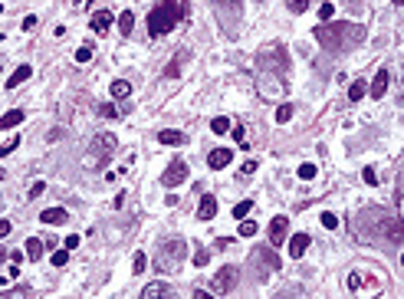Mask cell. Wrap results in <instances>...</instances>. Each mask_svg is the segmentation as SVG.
<instances>
[{"mask_svg": "<svg viewBox=\"0 0 404 299\" xmlns=\"http://www.w3.org/2000/svg\"><path fill=\"white\" fill-rule=\"evenodd\" d=\"M237 266H224V270H217V276H214V293H230V289L237 286Z\"/></svg>", "mask_w": 404, "mask_h": 299, "instance_id": "obj_5", "label": "cell"}, {"mask_svg": "<svg viewBox=\"0 0 404 299\" xmlns=\"http://www.w3.org/2000/svg\"><path fill=\"white\" fill-rule=\"evenodd\" d=\"M289 119H293V105H279V109H276V122L283 125V122H289Z\"/></svg>", "mask_w": 404, "mask_h": 299, "instance_id": "obj_28", "label": "cell"}, {"mask_svg": "<svg viewBox=\"0 0 404 299\" xmlns=\"http://www.w3.org/2000/svg\"><path fill=\"white\" fill-rule=\"evenodd\" d=\"M184 181H187V165L184 161H175V165L164 168V174H161L164 188H177V184H184Z\"/></svg>", "mask_w": 404, "mask_h": 299, "instance_id": "obj_4", "label": "cell"}, {"mask_svg": "<svg viewBox=\"0 0 404 299\" xmlns=\"http://www.w3.org/2000/svg\"><path fill=\"white\" fill-rule=\"evenodd\" d=\"M79 247V233H69V237H66V250H76Z\"/></svg>", "mask_w": 404, "mask_h": 299, "instance_id": "obj_36", "label": "cell"}, {"mask_svg": "<svg viewBox=\"0 0 404 299\" xmlns=\"http://www.w3.org/2000/svg\"><path fill=\"white\" fill-rule=\"evenodd\" d=\"M184 253H187V240L184 237H175V240H164L161 250L154 253L152 266L154 273H177L181 263H184Z\"/></svg>", "mask_w": 404, "mask_h": 299, "instance_id": "obj_2", "label": "cell"}, {"mask_svg": "<svg viewBox=\"0 0 404 299\" xmlns=\"http://www.w3.org/2000/svg\"><path fill=\"white\" fill-rule=\"evenodd\" d=\"M365 92H368V86L358 79V82H352V86H349V99L352 102H361V99H365Z\"/></svg>", "mask_w": 404, "mask_h": 299, "instance_id": "obj_20", "label": "cell"}, {"mask_svg": "<svg viewBox=\"0 0 404 299\" xmlns=\"http://www.w3.org/2000/svg\"><path fill=\"white\" fill-rule=\"evenodd\" d=\"M23 250H26V256H30V260H40V256H43V240H36V237H30Z\"/></svg>", "mask_w": 404, "mask_h": 299, "instance_id": "obj_18", "label": "cell"}, {"mask_svg": "<svg viewBox=\"0 0 404 299\" xmlns=\"http://www.w3.org/2000/svg\"><path fill=\"white\" fill-rule=\"evenodd\" d=\"M286 7H289L293 13H303L309 7V0H286Z\"/></svg>", "mask_w": 404, "mask_h": 299, "instance_id": "obj_31", "label": "cell"}, {"mask_svg": "<svg viewBox=\"0 0 404 299\" xmlns=\"http://www.w3.org/2000/svg\"><path fill=\"white\" fill-rule=\"evenodd\" d=\"M256 221H240V237H256Z\"/></svg>", "mask_w": 404, "mask_h": 299, "instance_id": "obj_23", "label": "cell"}, {"mask_svg": "<svg viewBox=\"0 0 404 299\" xmlns=\"http://www.w3.org/2000/svg\"><path fill=\"white\" fill-rule=\"evenodd\" d=\"M158 142H161V145H184L187 135L184 132H175V128H164V132H158Z\"/></svg>", "mask_w": 404, "mask_h": 299, "instance_id": "obj_15", "label": "cell"}, {"mask_svg": "<svg viewBox=\"0 0 404 299\" xmlns=\"http://www.w3.org/2000/svg\"><path fill=\"white\" fill-rule=\"evenodd\" d=\"M89 59H92V50H89V46H79L76 50V63H89Z\"/></svg>", "mask_w": 404, "mask_h": 299, "instance_id": "obj_32", "label": "cell"}, {"mask_svg": "<svg viewBox=\"0 0 404 299\" xmlns=\"http://www.w3.org/2000/svg\"><path fill=\"white\" fill-rule=\"evenodd\" d=\"M17 148H20V135H17V138H10L7 145H0V158H7L10 151H17Z\"/></svg>", "mask_w": 404, "mask_h": 299, "instance_id": "obj_26", "label": "cell"}, {"mask_svg": "<svg viewBox=\"0 0 404 299\" xmlns=\"http://www.w3.org/2000/svg\"><path fill=\"white\" fill-rule=\"evenodd\" d=\"M394 3H398V7H404V0H394Z\"/></svg>", "mask_w": 404, "mask_h": 299, "instance_id": "obj_46", "label": "cell"}, {"mask_svg": "<svg viewBox=\"0 0 404 299\" xmlns=\"http://www.w3.org/2000/svg\"><path fill=\"white\" fill-rule=\"evenodd\" d=\"M332 13H335V7H332V3H322V7H319V17H322V20H328Z\"/></svg>", "mask_w": 404, "mask_h": 299, "instance_id": "obj_35", "label": "cell"}, {"mask_svg": "<svg viewBox=\"0 0 404 299\" xmlns=\"http://www.w3.org/2000/svg\"><path fill=\"white\" fill-rule=\"evenodd\" d=\"M115 145H119V138L112 132H102V135H96L92 138V145H89V151H92V158H89V165L92 161H105V158L115 151Z\"/></svg>", "mask_w": 404, "mask_h": 299, "instance_id": "obj_3", "label": "cell"}, {"mask_svg": "<svg viewBox=\"0 0 404 299\" xmlns=\"http://www.w3.org/2000/svg\"><path fill=\"white\" fill-rule=\"evenodd\" d=\"M207 263H210V253L204 250V247H201V250L194 253V266H207Z\"/></svg>", "mask_w": 404, "mask_h": 299, "instance_id": "obj_30", "label": "cell"}, {"mask_svg": "<svg viewBox=\"0 0 404 299\" xmlns=\"http://www.w3.org/2000/svg\"><path fill=\"white\" fill-rule=\"evenodd\" d=\"M168 293H171L168 283H148V286L142 289V299H164Z\"/></svg>", "mask_w": 404, "mask_h": 299, "instance_id": "obj_12", "label": "cell"}, {"mask_svg": "<svg viewBox=\"0 0 404 299\" xmlns=\"http://www.w3.org/2000/svg\"><path fill=\"white\" fill-rule=\"evenodd\" d=\"M7 256H10V253H7V250H0V263H3V260H7Z\"/></svg>", "mask_w": 404, "mask_h": 299, "instance_id": "obj_45", "label": "cell"}, {"mask_svg": "<svg viewBox=\"0 0 404 299\" xmlns=\"http://www.w3.org/2000/svg\"><path fill=\"white\" fill-rule=\"evenodd\" d=\"M266 233H270V247H279L286 240V233H289V221H286V217H273Z\"/></svg>", "mask_w": 404, "mask_h": 299, "instance_id": "obj_6", "label": "cell"}, {"mask_svg": "<svg viewBox=\"0 0 404 299\" xmlns=\"http://www.w3.org/2000/svg\"><path fill=\"white\" fill-rule=\"evenodd\" d=\"M50 260H53V266H66V263H69V250H66V247H63V250H53Z\"/></svg>", "mask_w": 404, "mask_h": 299, "instance_id": "obj_24", "label": "cell"}, {"mask_svg": "<svg viewBox=\"0 0 404 299\" xmlns=\"http://www.w3.org/2000/svg\"><path fill=\"white\" fill-rule=\"evenodd\" d=\"M388 82H391L388 69H378V73H375V82H372V99H384V92H388Z\"/></svg>", "mask_w": 404, "mask_h": 299, "instance_id": "obj_10", "label": "cell"}, {"mask_svg": "<svg viewBox=\"0 0 404 299\" xmlns=\"http://www.w3.org/2000/svg\"><path fill=\"white\" fill-rule=\"evenodd\" d=\"M30 76H33V69H30V66H20V69H17V73H13L10 79H7V89H17L20 82H26Z\"/></svg>", "mask_w": 404, "mask_h": 299, "instance_id": "obj_17", "label": "cell"}, {"mask_svg": "<svg viewBox=\"0 0 404 299\" xmlns=\"http://www.w3.org/2000/svg\"><path fill=\"white\" fill-rule=\"evenodd\" d=\"M299 177H303V181H312V177H316V165H303L299 168Z\"/></svg>", "mask_w": 404, "mask_h": 299, "instance_id": "obj_33", "label": "cell"}, {"mask_svg": "<svg viewBox=\"0 0 404 299\" xmlns=\"http://www.w3.org/2000/svg\"><path fill=\"white\" fill-rule=\"evenodd\" d=\"M20 122H23V109H10L7 115H0V128H3V132H10V128H17Z\"/></svg>", "mask_w": 404, "mask_h": 299, "instance_id": "obj_14", "label": "cell"}, {"mask_svg": "<svg viewBox=\"0 0 404 299\" xmlns=\"http://www.w3.org/2000/svg\"><path fill=\"white\" fill-rule=\"evenodd\" d=\"M7 233H10V221H0V240H3Z\"/></svg>", "mask_w": 404, "mask_h": 299, "instance_id": "obj_43", "label": "cell"}, {"mask_svg": "<svg viewBox=\"0 0 404 299\" xmlns=\"http://www.w3.org/2000/svg\"><path fill=\"white\" fill-rule=\"evenodd\" d=\"M0 10H3V3H0Z\"/></svg>", "mask_w": 404, "mask_h": 299, "instance_id": "obj_48", "label": "cell"}, {"mask_svg": "<svg viewBox=\"0 0 404 299\" xmlns=\"http://www.w3.org/2000/svg\"><path fill=\"white\" fill-rule=\"evenodd\" d=\"M217 217V198L214 194H204L201 198V207H197V221H214Z\"/></svg>", "mask_w": 404, "mask_h": 299, "instance_id": "obj_8", "label": "cell"}, {"mask_svg": "<svg viewBox=\"0 0 404 299\" xmlns=\"http://www.w3.org/2000/svg\"><path fill=\"white\" fill-rule=\"evenodd\" d=\"M131 26H135V17L125 10V13L119 17V30H122V36H128V33H131Z\"/></svg>", "mask_w": 404, "mask_h": 299, "instance_id": "obj_21", "label": "cell"}, {"mask_svg": "<svg viewBox=\"0 0 404 299\" xmlns=\"http://www.w3.org/2000/svg\"><path fill=\"white\" fill-rule=\"evenodd\" d=\"M99 115H102V119H115V115H119V109H115L112 102H102V105H99Z\"/></svg>", "mask_w": 404, "mask_h": 299, "instance_id": "obj_27", "label": "cell"}, {"mask_svg": "<svg viewBox=\"0 0 404 299\" xmlns=\"http://www.w3.org/2000/svg\"><path fill=\"white\" fill-rule=\"evenodd\" d=\"M361 286V276H358V273H352V276H349V289H358Z\"/></svg>", "mask_w": 404, "mask_h": 299, "instance_id": "obj_40", "label": "cell"}, {"mask_svg": "<svg viewBox=\"0 0 404 299\" xmlns=\"http://www.w3.org/2000/svg\"><path fill=\"white\" fill-rule=\"evenodd\" d=\"M194 299H214L210 293H204V289H194Z\"/></svg>", "mask_w": 404, "mask_h": 299, "instance_id": "obj_44", "label": "cell"}, {"mask_svg": "<svg viewBox=\"0 0 404 299\" xmlns=\"http://www.w3.org/2000/svg\"><path fill=\"white\" fill-rule=\"evenodd\" d=\"M230 132H233V138H237V142L243 145V125H233V128H230Z\"/></svg>", "mask_w": 404, "mask_h": 299, "instance_id": "obj_41", "label": "cell"}, {"mask_svg": "<svg viewBox=\"0 0 404 299\" xmlns=\"http://www.w3.org/2000/svg\"><path fill=\"white\" fill-rule=\"evenodd\" d=\"M36 20H40V17H33V13H30V17H23V30H33Z\"/></svg>", "mask_w": 404, "mask_h": 299, "instance_id": "obj_38", "label": "cell"}, {"mask_svg": "<svg viewBox=\"0 0 404 299\" xmlns=\"http://www.w3.org/2000/svg\"><path fill=\"white\" fill-rule=\"evenodd\" d=\"M112 20H115V17H112L109 10H96V13H92V20H89V30L102 36V33H105V30L112 26Z\"/></svg>", "mask_w": 404, "mask_h": 299, "instance_id": "obj_7", "label": "cell"}, {"mask_svg": "<svg viewBox=\"0 0 404 299\" xmlns=\"http://www.w3.org/2000/svg\"><path fill=\"white\" fill-rule=\"evenodd\" d=\"M361 177H365V184H378V174H375V168H365V171H361Z\"/></svg>", "mask_w": 404, "mask_h": 299, "instance_id": "obj_34", "label": "cell"}, {"mask_svg": "<svg viewBox=\"0 0 404 299\" xmlns=\"http://www.w3.org/2000/svg\"><path fill=\"white\" fill-rule=\"evenodd\" d=\"M253 211V200H240V204H237V207H233V217H237V221H247V214Z\"/></svg>", "mask_w": 404, "mask_h": 299, "instance_id": "obj_22", "label": "cell"}, {"mask_svg": "<svg viewBox=\"0 0 404 299\" xmlns=\"http://www.w3.org/2000/svg\"><path fill=\"white\" fill-rule=\"evenodd\" d=\"M306 247H309V233H293L289 237V256L299 260V256L306 253Z\"/></svg>", "mask_w": 404, "mask_h": 299, "instance_id": "obj_11", "label": "cell"}, {"mask_svg": "<svg viewBox=\"0 0 404 299\" xmlns=\"http://www.w3.org/2000/svg\"><path fill=\"white\" fill-rule=\"evenodd\" d=\"M401 266H404V253H401Z\"/></svg>", "mask_w": 404, "mask_h": 299, "instance_id": "obj_47", "label": "cell"}, {"mask_svg": "<svg viewBox=\"0 0 404 299\" xmlns=\"http://www.w3.org/2000/svg\"><path fill=\"white\" fill-rule=\"evenodd\" d=\"M230 158H233V151H230V148H214V151L207 155V165L214 168V171H220V168L230 165Z\"/></svg>", "mask_w": 404, "mask_h": 299, "instance_id": "obj_9", "label": "cell"}, {"mask_svg": "<svg viewBox=\"0 0 404 299\" xmlns=\"http://www.w3.org/2000/svg\"><path fill=\"white\" fill-rule=\"evenodd\" d=\"M109 92H112V99H128L131 96V82L128 79H115V82L109 86Z\"/></svg>", "mask_w": 404, "mask_h": 299, "instance_id": "obj_16", "label": "cell"}, {"mask_svg": "<svg viewBox=\"0 0 404 299\" xmlns=\"http://www.w3.org/2000/svg\"><path fill=\"white\" fill-rule=\"evenodd\" d=\"M40 221H43V224H66V221H69V214H66L63 207H46V211L40 214Z\"/></svg>", "mask_w": 404, "mask_h": 299, "instance_id": "obj_13", "label": "cell"}, {"mask_svg": "<svg viewBox=\"0 0 404 299\" xmlns=\"http://www.w3.org/2000/svg\"><path fill=\"white\" fill-rule=\"evenodd\" d=\"M233 128V122H230L227 115H217L214 122H210V132H217V135H224V132H230Z\"/></svg>", "mask_w": 404, "mask_h": 299, "instance_id": "obj_19", "label": "cell"}, {"mask_svg": "<svg viewBox=\"0 0 404 299\" xmlns=\"http://www.w3.org/2000/svg\"><path fill=\"white\" fill-rule=\"evenodd\" d=\"M177 69H181V59H175V63L168 66V73H164V76H171V79H175V76H177Z\"/></svg>", "mask_w": 404, "mask_h": 299, "instance_id": "obj_39", "label": "cell"}, {"mask_svg": "<svg viewBox=\"0 0 404 299\" xmlns=\"http://www.w3.org/2000/svg\"><path fill=\"white\" fill-rule=\"evenodd\" d=\"M253 171H256V161H247V165L240 168V174H253Z\"/></svg>", "mask_w": 404, "mask_h": 299, "instance_id": "obj_42", "label": "cell"}, {"mask_svg": "<svg viewBox=\"0 0 404 299\" xmlns=\"http://www.w3.org/2000/svg\"><path fill=\"white\" fill-rule=\"evenodd\" d=\"M43 188H46L43 181H36V184H33V188H30V198H40V194H43Z\"/></svg>", "mask_w": 404, "mask_h": 299, "instance_id": "obj_37", "label": "cell"}, {"mask_svg": "<svg viewBox=\"0 0 404 299\" xmlns=\"http://www.w3.org/2000/svg\"><path fill=\"white\" fill-rule=\"evenodd\" d=\"M131 270H135V273H145V270H148V256H145V253H135V260H131Z\"/></svg>", "mask_w": 404, "mask_h": 299, "instance_id": "obj_25", "label": "cell"}, {"mask_svg": "<svg viewBox=\"0 0 404 299\" xmlns=\"http://www.w3.org/2000/svg\"><path fill=\"white\" fill-rule=\"evenodd\" d=\"M181 17H184V7H177V0H164L161 7H154V10L148 13V36L171 33Z\"/></svg>", "mask_w": 404, "mask_h": 299, "instance_id": "obj_1", "label": "cell"}, {"mask_svg": "<svg viewBox=\"0 0 404 299\" xmlns=\"http://www.w3.org/2000/svg\"><path fill=\"white\" fill-rule=\"evenodd\" d=\"M322 227H328V230H335V227H339V217H335L332 211H326V214H322Z\"/></svg>", "mask_w": 404, "mask_h": 299, "instance_id": "obj_29", "label": "cell"}]
</instances>
